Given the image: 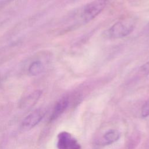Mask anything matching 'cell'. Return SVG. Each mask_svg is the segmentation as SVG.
<instances>
[{"label": "cell", "mask_w": 149, "mask_h": 149, "mask_svg": "<svg viewBox=\"0 0 149 149\" xmlns=\"http://www.w3.org/2000/svg\"><path fill=\"white\" fill-rule=\"evenodd\" d=\"M136 19L127 17L113 24L105 32L106 36L110 38H120L130 34L135 28Z\"/></svg>", "instance_id": "1"}, {"label": "cell", "mask_w": 149, "mask_h": 149, "mask_svg": "<svg viewBox=\"0 0 149 149\" xmlns=\"http://www.w3.org/2000/svg\"><path fill=\"white\" fill-rule=\"evenodd\" d=\"M108 0H95L87 4L81 10L80 17L84 23H87L98 16L105 8Z\"/></svg>", "instance_id": "2"}, {"label": "cell", "mask_w": 149, "mask_h": 149, "mask_svg": "<svg viewBox=\"0 0 149 149\" xmlns=\"http://www.w3.org/2000/svg\"><path fill=\"white\" fill-rule=\"evenodd\" d=\"M58 149H81L77 140L69 133L62 132L58 136Z\"/></svg>", "instance_id": "3"}, {"label": "cell", "mask_w": 149, "mask_h": 149, "mask_svg": "<svg viewBox=\"0 0 149 149\" xmlns=\"http://www.w3.org/2000/svg\"><path fill=\"white\" fill-rule=\"evenodd\" d=\"M45 111L41 108L36 109L28 115L23 120L22 127L24 129H30L36 126L44 118Z\"/></svg>", "instance_id": "4"}, {"label": "cell", "mask_w": 149, "mask_h": 149, "mask_svg": "<svg viewBox=\"0 0 149 149\" xmlns=\"http://www.w3.org/2000/svg\"><path fill=\"white\" fill-rule=\"evenodd\" d=\"M69 105V99L68 97H63L60 99L55 104L52 114L50 116V120L52 121L59 117L66 109Z\"/></svg>", "instance_id": "5"}, {"label": "cell", "mask_w": 149, "mask_h": 149, "mask_svg": "<svg viewBox=\"0 0 149 149\" xmlns=\"http://www.w3.org/2000/svg\"><path fill=\"white\" fill-rule=\"evenodd\" d=\"M41 94V91L40 90H36L31 93L21 102V107L23 108H29L33 106L39 99Z\"/></svg>", "instance_id": "6"}, {"label": "cell", "mask_w": 149, "mask_h": 149, "mask_svg": "<svg viewBox=\"0 0 149 149\" xmlns=\"http://www.w3.org/2000/svg\"><path fill=\"white\" fill-rule=\"evenodd\" d=\"M120 137V133L117 130H110L107 132L103 137L104 144H111L116 141Z\"/></svg>", "instance_id": "7"}, {"label": "cell", "mask_w": 149, "mask_h": 149, "mask_svg": "<svg viewBox=\"0 0 149 149\" xmlns=\"http://www.w3.org/2000/svg\"><path fill=\"white\" fill-rule=\"evenodd\" d=\"M44 65L40 61L33 62L28 68V72L31 76H37L40 74L44 70Z\"/></svg>", "instance_id": "8"}, {"label": "cell", "mask_w": 149, "mask_h": 149, "mask_svg": "<svg viewBox=\"0 0 149 149\" xmlns=\"http://www.w3.org/2000/svg\"><path fill=\"white\" fill-rule=\"evenodd\" d=\"M141 115L143 117H147L149 116V101L147 102L142 108Z\"/></svg>", "instance_id": "9"}, {"label": "cell", "mask_w": 149, "mask_h": 149, "mask_svg": "<svg viewBox=\"0 0 149 149\" xmlns=\"http://www.w3.org/2000/svg\"><path fill=\"white\" fill-rule=\"evenodd\" d=\"M140 72L144 74H149V61L141 66Z\"/></svg>", "instance_id": "10"}]
</instances>
